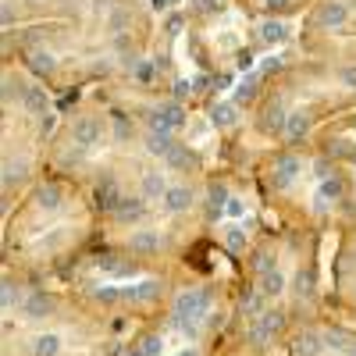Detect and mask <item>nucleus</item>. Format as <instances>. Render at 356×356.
Returning a JSON list of instances; mask_svg holds the SVG:
<instances>
[{
	"label": "nucleus",
	"instance_id": "obj_22",
	"mask_svg": "<svg viewBox=\"0 0 356 356\" xmlns=\"http://www.w3.org/2000/svg\"><path fill=\"white\" fill-rule=\"evenodd\" d=\"M221 207H225V186L218 182V186H211V211L221 214Z\"/></svg>",
	"mask_w": 356,
	"mask_h": 356
},
{
	"label": "nucleus",
	"instance_id": "obj_11",
	"mask_svg": "<svg viewBox=\"0 0 356 356\" xmlns=\"http://www.w3.org/2000/svg\"><path fill=\"white\" fill-rule=\"evenodd\" d=\"M114 214L122 218V221H143L146 218V200H136V196H125V200H118V207H114Z\"/></svg>",
	"mask_w": 356,
	"mask_h": 356
},
{
	"label": "nucleus",
	"instance_id": "obj_15",
	"mask_svg": "<svg viewBox=\"0 0 356 356\" xmlns=\"http://www.w3.org/2000/svg\"><path fill=\"white\" fill-rule=\"evenodd\" d=\"M157 353H161V339L146 335V339H139V342H129V353H125V356H157Z\"/></svg>",
	"mask_w": 356,
	"mask_h": 356
},
{
	"label": "nucleus",
	"instance_id": "obj_14",
	"mask_svg": "<svg viewBox=\"0 0 356 356\" xmlns=\"http://www.w3.org/2000/svg\"><path fill=\"white\" fill-rule=\"evenodd\" d=\"M296 175H300V161H296V157H282L278 171H275V186H289Z\"/></svg>",
	"mask_w": 356,
	"mask_h": 356
},
{
	"label": "nucleus",
	"instance_id": "obj_23",
	"mask_svg": "<svg viewBox=\"0 0 356 356\" xmlns=\"http://www.w3.org/2000/svg\"><path fill=\"white\" fill-rule=\"evenodd\" d=\"M342 79H346V82H356V68H346V72H342Z\"/></svg>",
	"mask_w": 356,
	"mask_h": 356
},
{
	"label": "nucleus",
	"instance_id": "obj_2",
	"mask_svg": "<svg viewBox=\"0 0 356 356\" xmlns=\"http://www.w3.org/2000/svg\"><path fill=\"white\" fill-rule=\"evenodd\" d=\"M146 122H150V129H157V132H178L186 125V111H182V104H175V100H164V104H157L150 114H146Z\"/></svg>",
	"mask_w": 356,
	"mask_h": 356
},
{
	"label": "nucleus",
	"instance_id": "obj_18",
	"mask_svg": "<svg viewBox=\"0 0 356 356\" xmlns=\"http://www.w3.org/2000/svg\"><path fill=\"white\" fill-rule=\"evenodd\" d=\"M285 36H289V29H285L282 22H267V25H264V40H267V43H282Z\"/></svg>",
	"mask_w": 356,
	"mask_h": 356
},
{
	"label": "nucleus",
	"instance_id": "obj_5",
	"mask_svg": "<svg viewBox=\"0 0 356 356\" xmlns=\"http://www.w3.org/2000/svg\"><path fill=\"white\" fill-rule=\"evenodd\" d=\"M168 189H171V186L164 182V171H146V175L139 178V200H146V203L164 200Z\"/></svg>",
	"mask_w": 356,
	"mask_h": 356
},
{
	"label": "nucleus",
	"instance_id": "obj_7",
	"mask_svg": "<svg viewBox=\"0 0 356 356\" xmlns=\"http://www.w3.org/2000/svg\"><path fill=\"white\" fill-rule=\"evenodd\" d=\"M29 349H33V356H61L65 353V335L61 332H40V335H33Z\"/></svg>",
	"mask_w": 356,
	"mask_h": 356
},
{
	"label": "nucleus",
	"instance_id": "obj_6",
	"mask_svg": "<svg viewBox=\"0 0 356 356\" xmlns=\"http://www.w3.org/2000/svg\"><path fill=\"white\" fill-rule=\"evenodd\" d=\"M285 122H289V114L282 111V104L278 100H267L264 111H260V129L267 136H282L285 132Z\"/></svg>",
	"mask_w": 356,
	"mask_h": 356
},
{
	"label": "nucleus",
	"instance_id": "obj_12",
	"mask_svg": "<svg viewBox=\"0 0 356 356\" xmlns=\"http://www.w3.org/2000/svg\"><path fill=\"white\" fill-rule=\"evenodd\" d=\"M171 150H175L171 132H157V129L146 132V154H154V157H168Z\"/></svg>",
	"mask_w": 356,
	"mask_h": 356
},
{
	"label": "nucleus",
	"instance_id": "obj_10",
	"mask_svg": "<svg viewBox=\"0 0 356 356\" xmlns=\"http://www.w3.org/2000/svg\"><path fill=\"white\" fill-rule=\"evenodd\" d=\"M257 292L264 296V300H278V296L285 292V271H282V267H275V271L260 275V285H257Z\"/></svg>",
	"mask_w": 356,
	"mask_h": 356
},
{
	"label": "nucleus",
	"instance_id": "obj_19",
	"mask_svg": "<svg viewBox=\"0 0 356 356\" xmlns=\"http://www.w3.org/2000/svg\"><path fill=\"white\" fill-rule=\"evenodd\" d=\"M321 196H324V200H339V196H342V178L324 182V186H321Z\"/></svg>",
	"mask_w": 356,
	"mask_h": 356
},
{
	"label": "nucleus",
	"instance_id": "obj_1",
	"mask_svg": "<svg viewBox=\"0 0 356 356\" xmlns=\"http://www.w3.org/2000/svg\"><path fill=\"white\" fill-rule=\"evenodd\" d=\"M207 314H211V292H207V289H186V292H178V300H175V321L182 324L189 335H196V324Z\"/></svg>",
	"mask_w": 356,
	"mask_h": 356
},
{
	"label": "nucleus",
	"instance_id": "obj_8",
	"mask_svg": "<svg viewBox=\"0 0 356 356\" xmlns=\"http://www.w3.org/2000/svg\"><path fill=\"white\" fill-rule=\"evenodd\" d=\"M161 232L157 228H139V232H132L129 235V250L132 253H139V257H146V253H157L161 250Z\"/></svg>",
	"mask_w": 356,
	"mask_h": 356
},
{
	"label": "nucleus",
	"instance_id": "obj_20",
	"mask_svg": "<svg viewBox=\"0 0 356 356\" xmlns=\"http://www.w3.org/2000/svg\"><path fill=\"white\" fill-rule=\"evenodd\" d=\"M243 243H246V235H243V228H239V225H228V250L235 253V250H239Z\"/></svg>",
	"mask_w": 356,
	"mask_h": 356
},
{
	"label": "nucleus",
	"instance_id": "obj_9",
	"mask_svg": "<svg viewBox=\"0 0 356 356\" xmlns=\"http://www.w3.org/2000/svg\"><path fill=\"white\" fill-rule=\"evenodd\" d=\"M161 203H164L168 214H186L189 207H193V189H189V186H171Z\"/></svg>",
	"mask_w": 356,
	"mask_h": 356
},
{
	"label": "nucleus",
	"instance_id": "obj_13",
	"mask_svg": "<svg viewBox=\"0 0 356 356\" xmlns=\"http://www.w3.org/2000/svg\"><path fill=\"white\" fill-rule=\"evenodd\" d=\"M36 203H40V211H57V207H61V189L57 186H40L36 189Z\"/></svg>",
	"mask_w": 356,
	"mask_h": 356
},
{
	"label": "nucleus",
	"instance_id": "obj_4",
	"mask_svg": "<svg viewBox=\"0 0 356 356\" xmlns=\"http://www.w3.org/2000/svg\"><path fill=\"white\" fill-rule=\"evenodd\" d=\"M72 139L82 146V150H93V146L104 139V122L100 118H82V122L72 125Z\"/></svg>",
	"mask_w": 356,
	"mask_h": 356
},
{
	"label": "nucleus",
	"instance_id": "obj_3",
	"mask_svg": "<svg viewBox=\"0 0 356 356\" xmlns=\"http://www.w3.org/2000/svg\"><path fill=\"white\" fill-rule=\"evenodd\" d=\"M349 22V8L342 0H321L317 11H314V25L317 29H342Z\"/></svg>",
	"mask_w": 356,
	"mask_h": 356
},
{
	"label": "nucleus",
	"instance_id": "obj_21",
	"mask_svg": "<svg viewBox=\"0 0 356 356\" xmlns=\"http://www.w3.org/2000/svg\"><path fill=\"white\" fill-rule=\"evenodd\" d=\"M11 307H18V289L15 282H4V314H11Z\"/></svg>",
	"mask_w": 356,
	"mask_h": 356
},
{
	"label": "nucleus",
	"instance_id": "obj_17",
	"mask_svg": "<svg viewBox=\"0 0 356 356\" xmlns=\"http://www.w3.org/2000/svg\"><path fill=\"white\" fill-rule=\"evenodd\" d=\"M211 122H214V125H221V129L235 125V107H228V104L214 107V111H211Z\"/></svg>",
	"mask_w": 356,
	"mask_h": 356
},
{
	"label": "nucleus",
	"instance_id": "obj_16",
	"mask_svg": "<svg viewBox=\"0 0 356 356\" xmlns=\"http://www.w3.org/2000/svg\"><path fill=\"white\" fill-rule=\"evenodd\" d=\"M307 129H310L307 114L292 111V114H289V122H285V136H289V139H303V136H307Z\"/></svg>",
	"mask_w": 356,
	"mask_h": 356
}]
</instances>
